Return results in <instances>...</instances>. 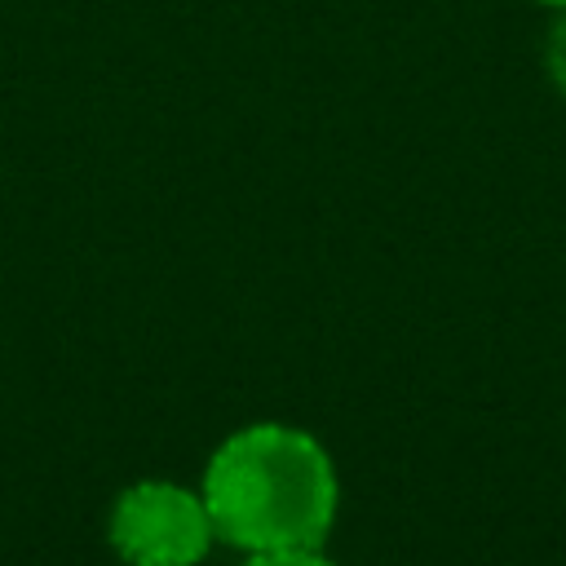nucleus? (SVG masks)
<instances>
[{"instance_id": "1", "label": "nucleus", "mask_w": 566, "mask_h": 566, "mask_svg": "<svg viewBox=\"0 0 566 566\" xmlns=\"http://www.w3.org/2000/svg\"><path fill=\"white\" fill-rule=\"evenodd\" d=\"M217 539L265 548H323L336 522V469L327 447L296 424H248L230 433L199 486Z\"/></svg>"}, {"instance_id": "4", "label": "nucleus", "mask_w": 566, "mask_h": 566, "mask_svg": "<svg viewBox=\"0 0 566 566\" xmlns=\"http://www.w3.org/2000/svg\"><path fill=\"white\" fill-rule=\"evenodd\" d=\"M544 62H548V75H553V84H557V88H562V97H566V18L553 27Z\"/></svg>"}, {"instance_id": "2", "label": "nucleus", "mask_w": 566, "mask_h": 566, "mask_svg": "<svg viewBox=\"0 0 566 566\" xmlns=\"http://www.w3.org/2000/svg\"><path fill=\"white\" fill-rule=\"evenodd\" d=\"M106 535L128 566H199L217 539L203 495L164 478L133 482L115 500Z\"/></svg>"}, {"instance_id": "3", "label": "nucleus", "mask_w": 566, "mask_h": 566, "mask_svg": "<svg viewBox=\"0 0 566 566\" xmlns=\"http://www.w3.org/2000/svg\"><path fill=\"white\" fill-rule=\"evenodd\" d=\"M243 566H332L323 557V548H265V553H248Z\"/></svg>"}, {"instance_id": "5", "label": "nucleus", "mask_w": 566, "mask_h": 566, "mask_svg": "<svg viewBox=\"0 0 566 566\" xmlns=\"http://www.w3.org/2000/svg\"><path fill=\"white\" fill-rule=\"evenodd\" d=\"M539 4H557V9H566V0H539Z\"/></svg>"}]
</instances>
